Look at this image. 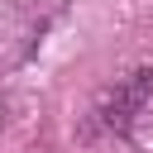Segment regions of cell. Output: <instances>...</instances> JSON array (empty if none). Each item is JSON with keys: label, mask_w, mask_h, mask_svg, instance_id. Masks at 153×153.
Listing matches in <instances>:
<instances>
[{"label": "cell", "mask_w": 153, "mask_h": 153, "mask_svg": "<svg viewBox=\"0 0 153 153\" xmlns=\"http://www.w3.org/2000/svg\"><path fill=\"white\" fill-rule=\"evenodd\" d=\"M153 105V67H134L115 76L86 110V139H120L139 124V115Z\"/></svg>", "instance_id": "1"}]
</instances>
